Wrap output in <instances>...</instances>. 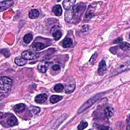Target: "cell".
Here are the masks:
<instances>
[{
	"label": "cell",
	"instance_id": "cell-1",
	"mask_svg": "<svg viewBox=\"0 0 130 130\" xmlns=\"http://www.w3.org/2000/svg\"><path fill=\"white\" fill-rule=\"evenodd\" d=\"M12 83V80L8 77H2L0 78V96L1 98L7 95L9 92Z\"/></svg>",
	"mask_w": 130,
	"mask_h": 130
},
{
	"label": "cell",
	"instance_id": "cell-2",
	"mask_svg": "<svg viewBox=\"0 0 130 130\" xmlns=\"http://www.w3.org/2000/svg\"><path fill=\"white\" fill-rule=\"evenodd\" d=\"M40 56V53L29 50H25L21 54V57L26 60H32L37 58Z\"/></svg>",
	"mask_w": 130,
	"mask_h": 130
},
{
	"label": "cell",
	"instance_id": "cell-3",
	"mask_svg": "<svg viewBox=\"0 0 130 130\" xmlns=\"http://www.w3.org/2000/svg\"><path fill=\"white\" fill-rule=\"evenodd\" d=\"M85 6L84 4L82 3H79L77 5L74 6L73 7V10L74 13V16L75 17H78V16L80 15L82 12L84 11V8Z\"/></svg>",
	"mask_w": 130,
	"mask_h": 130
},
{
	"label": "cell",
	"instance_id": "cell-4",
	"mask_svg": "<svg viewBox=\"0 0 130 130\" xmlns=\"http://www.w3.org/2000/svg\"><path fill=\"white\" fill-rule=\"evenodd\" d=\"M50 62H46V61H43L40 62L38 65V71L42 73H45L47 71L48 67L50 66Z\"/></svg>",
	"mask_w": 130,
	"mask_h": 130
},
{
	"label": "cell",
	"instance_id": "cell-5",
	"mask_svg": "<svg viewBox=\"0 0 130 130\" xmlns=\"http://www.w3.org/2000/svg\"><path fill=\"white\" fill-rule=\"evenodd\" d=\"M13 5V2L12 1H5L0 2V11L2 12L10 8Z\"/></svg>",
	"mask_w": 130,
	"mask_h": 130
},
{
	"label": "cell",
	"instance_id": "cell-6",
	"mask_svg": "<svg viewBox=\"0 0 130 130\" xmlns=\"http://www.w3.org/2000/svg\"><path fill=\"white\" fill-rule=\"evenodd\" d=\"M107 70V66L106 62L104 60H102L100 61L99 64V68L98 70V74L100 75H103L106 72Z\"/></svg>",
	"mask_w": 130,
	"mask_h": 130
},
{
	"label": "cell",
	"instance_id": "cell-7",
	"mask_svg": "<svg viewBox=\"0 0 130 130\" xmlns=\"http://www.w3.org/2000/svg\"><path fill=\"white\" fill-rule=\"evenodd\" d=\"M47 99V96L46 93H41L37 95L35 98V101L36 103L42 104L45 102Z\"/></svg>",
	"mask_w": 130,
	"mask_h": 130
},
{
	"label": "cell",
	"instance_id": "cell-8",
	"mask_svg": "<svg viewBox=\"0 0 130 130\" xmlns=\"http://www.w3.org/2000/svg\"><path fill=\"white\" fill-rule=\"evenodd\" d=\"M7 123L10 126H13L18 124V120L14 115H12L7 118Z\"/></svg>",
	"mask_w": 130,
	"mask_h": 130
},
{
	"label": "cell",
	"instance_id": "cell-9",
	"mask_svg": "<svg viewBox=\"0 0 130 130\" xmlns=\"http://www.w3.org/2000/svg\"><path fill=\"white\" fill-rule=\"evenodd\" d=\"M75 1H71V0H65L62 2V5L63 8L67 10H69L72 9L74 7V5L75 3Z\"/></svg>",
	"mask_w": 130,
	"mask_h": 130
},
{
	"label": "cell",
	"instance_id": "cell-10",
	"mask_svg": "<svg viewBox=\"0 0 130 130\" xmlns=\"http://www.w3.org/2000/svg\"><path fill=\"white\" fill-rule=\"evenodd\" d=\"M74 17L73 8L66 10L64 14V19L67 22H70Z\"/></svg>",
	"mask_w": 130,
	"mask_h": 130
},
{
	"label": "cell",
	"instance_id": "cell-11",
	"mask_svg": "<svg viewBox=\"0 0 130 130\" xmlns=\"http://www.w3.org/2000/svg\"><path fill=\"white\" fill-rule=\"evenodd\" d=\"M31 47L34 50L38 51L43 49L45 47V45H44V44L41 42H36L31 45Z\"/></svg>",
	"mask_w": 130,
	"mask_h": 130
},
{
	"label": "cell",
	"instance_id": "cell-12",
	"mask_svg": "<svg viewBox=\"0 0 130 130\" xmlns=\"http://www.w3.org/2000/svg\"><path fill=\"white\" fill-rule=\"evenodd\" d=\"M75 82L69 83L67 84L65 86V92L66 93H70L73 92L75 88Z\"/></svg>",
	"mask_w": 130,
	"mask_h": 130
},
{
	"label": "cell",
	"instance_id": "cell-13",
	"mask_svg": "<svg viewBox=\"0 0 130 130\" xmlns=\"http://www.w3.org/2000/svg\"><path fill=\"white\" fill-rule=\"evenodd\" d=\"M25 108V105L23 103H19L16 104L13 107L14 111L16 113H21L22 112Z\"/></svg>",
	"mask_w": 130,
	"mask_h": 130
},
{
	"label": "cell",
	"instance_id": "cell-14",
	"mask_svg": "<svg viewBox=\"0 0 130 130\" xmlns=\"http://www.w3.org/2000/svg\"><path fill=\"white\" fill-rule=\"evenodd\" d=\"M52 11L56 16H60L62 14V9L60 5H55L53 7Z\"/></svg>",
	"mask_w": 130,
	"mask_h": 130
},
{
	"label": "cell",
	"instance_id": "cell-15",
	"mask_svg": "<svg viewBox=\"0 0 130 130\" xmlns=\"http://www.w3.org/2000/svg\"><path fill=\"white\" fill-rule=\"evenodd\" d=\"M14 62L17 65L19 66H22L26 63L27 61L22 57H17L15 58Z\"/></svg>",
	"mask_w": 130,
	"mask_h": 130
},
{
	"label": "cell",
	"instance_id": "cell-16",
	"mask_svg": "<svg viewBox=\"0 0 130 130\" xmlns=\"http://www.w3.org/2000/svg\"><path fill=\"white\" fill-rule=\"evenodd\" d=\"M73 44V40L70 38H66L62 42L63 48H68L71 47Z\"/></svg>",
	"mask_w": 130,
	"mask_h": 130
},
{
	"label": "cell",
	"instance_id": "cell-17",
	"mask_svg": "<svg viewBox=\"0 0 130 130\" xmlns=\"http://www.w3.org/2000/svg\"><path fill=\"white\" fill-rule=\"evenodd\" d=\"M39 16V12L37 9H32L29 13V17L31 19H36Z\"/></svg>",
	"mask_w": 130,
	"mask_h": 130
},
{
	"label": "cell",
	"instance_id": "cell-18",
	"mask_svg": "<svg viewBox=\"0 0 130 130\" xmlns=\"http://www.w3.org/2000/svg\"><path fill=\"white\" fill-rule=\"evenodd\" d=\"M62 99V96L58 95H52L50 98V102L52 104H55L60 101Z\"/></svg>",
	"mask_w": 130,
	"mask_h": 130
},
{
	"label": "cell",
	"instance_id": "cell-19",
	"mask_svg": "<svg viewBox=\"0 0 130 130\" xmlns=\"http://www.w3.org/2000/svg\"><path fill=\"white\" fill-rule=\"evenodd\" d=\"M114 113L113 109L110 107H107L104 109V114L107 117H111Z\"/></svg>",
	"mask_w": 130,
	"mask_h": 130
},
{
	"label": "cell",
	"instance_id": "cell-20",
	"mask_svg": "<svg viewBox=\"0 0 130 130\" xmlns=\"http://www.w3.org/2000/svg\"><path fill=\"white\" fill-rule=\"evenodd\" d=\"M52 36L55 41H58L62 36V32L60 30H57L53 32Z\"/></svg>",
	"mask_w": 130,
	"mask_h": 130
},
{
	"label": "cell",
	"instance_id": "cell-21",
	"mask_svg": "<svg viewBox=\"0 0 130 130\" xmlns=\"http://www.w3.org/2000/svg\"><path fill=\"white\" fill-rule=\"evenodd\" d=\"M32 39H33L32 35L30 34H27L24 36L23 38V40L24 43L26 44H28L32 41Z\"/></svg>",
	"mask_w": 130,
	"mask_h": 130
},
{
	"label": "cell",
	"instance_id": "cell-22",
	"mask_svg": "<svg viewBox=\"0 0 130 130\" xmlns=\"http://www.w3.org/2000/svg\"><path fill=\"white\" fill-rule=\"evenodd\" d=\"M40 108L37 107H35V106H31L29 109V112L32 115H36L38 113H39L40 111Z\"/></svg>",
	"mask_w": 130,
	"mask_h": 130
},
{
	"label": "cell",
	"instance_id": "cell-23",
	"mask_svg": "<svg viewBox=\"0 0 130 130\" xmlns=\"http://www.w3.org/2000/svg\"><path fill=\"white\" fill-rule=\"evenodd\" d=\"M119 47L120 49L123 50H129L130 46L129 44L127 42H122L120 44Z\"/></svg>",
	"mask_w": 130,
	"mask_h": 130
},
{
	"label": "cell",
	"instance_id": "cell-24",
	"mask_svg": "<svg viewBox=\"0 0 130 130\" xmlns=\"http://www.w3.org/2000/svg\"><path fill=\"white\" fill-rule=\"evenodd\" d=\"M63 89H64L63 85L60 83L56 84V85H55V86L54 87V90L57 92H60L62 91Z\"/></svg>",
	"mask_w": 130,
	"mask_h": 130
},
{
	"label": "cell",
	"instance_id": "cell-25",
	"mask_svg": "<svg viewBox=\"0 0 130 130\" xmlns=\"http://www.w3.org/2000/svg\"><path fill=\"white\" fill-rule=\"evenodd\" d=\"M88 126V123L86 121H82L79 124V125L78 126V129L79 130H82V129H85L87 126Z\"/></svg>",
	"mask_w": 130,
	"mask_h": 130
},
{
	"label": "cell",
	"instance_id": "cell-26",
	"mask_svg": "<svg viewBox=\"0 0 130 130\" xmlns=\"http://www.w3.org/2000/svg\"><path fill=\"white\" fill-rule=\"evenodd\" d=\"M52 69L54 71H57L60 70V67L58 64H54L52 67Z\"/></svg>",
	"mask_w": 130,
	"mask_h": 130
},
{
	"label": "cell",
	"instance_id": "cell-27",
	"mask_svg": "<svg viewBox=\"0 0 130 130\" xmlns=\"http://www.w3.org/2000/svg\"><path fill=\"white\" fill-rule=\"evenodd\" d=\"M96 56H97V54H93V55L91 56L90 59L89 60V62L91 63H92V62H93L95 60V58H96Z\"/></svg>",
	"mask_w": 130,
	"mask_h": 130
},
{
	"label": "cell",
	"instance_id": "cell-28",
	"mask_svg": "<svg viewBox=\"0 0 130 130\" xmlns=\"http://www.w3.org/2000/svg\"><path fill=\"white\" fill-rule=\"evenodd\" d=\"M122 40H123V39L121 37H119V38L116 39V40H115V41H114L113 43L114 44H117V43H119L122 42Z\"/></svg>",
	"mask_w": 130,
	"mask_h": 130
}]
</instances>
